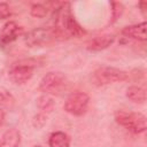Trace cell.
<instances>
[{
    "label": "cell",
    "instance_id": "cell-19",
    "mask_svg": "<svg viewBox=\"0 0 147 147\" xmlns=\"http://www.w3.org/2000/svg\"><path fill=\"white\" fill-rule=\"evenodd\" d=\"M139 8H140V11L142 13V15L144 16H146V9H147V2L146 1H141V2H139Z\"/></svg>",
    "mask_w": 147,
    "mask_h": 147
},
{
    "label": "cell",
    "instance_id": "cell-8",
    "mask_svg": "<svg viewBox=\"0 0 147 147\" xmlns=\"http://www.w3.org/2000/svg\"><path fill=\"white\" fill-rule=\"evenodd\" d=\"M147 24L146 22H141L138 24H132V25H127L125 26L121 33L124 38L127 39H133V40H139V41H145L147 39V34H146V28Z\"/></svg>",
    "mask_w": 147,
    "mask_h": 147
},
{
    "label": "cell",
    "instance_id": "cell-16",
    "mask_svg": "<svg viewBox=\"0 0 147 147\" xmlns=\"http://www.w3.org/2000/svg\"><path fill=\"white\" fill-rule=\"evenodd\" d=\"M47 11L48 9L44 6V5H40V3H34L31 6V9H30V14L33 16V17H38V18H42L47 15Z\"/></svg>",
    "mask_w": 147,
    "mask_h": 147
},
{
    "label": "cell",
    "instance_id": "cell-12",
    "mask_svg": "<svg viewBox=\"0 0 147 147\" xmlns=\"http://www.w3.org/2000/svg\"><path fill=\"white\" fill-rule=\"evenodd\" d=\"M125 95L127 99H130L136 103H144L146 101V90L141 86H137V85L129 86L126 88Z\"/></svg>",
    "mask_w": 147,
    "mask_h": 147
},
{
    "label": "cell",
    "instance_id": "cell-9",
    "mask_svg": "<svg viewBox=\"0 0 147 147\" xmlns=\"http://www.w3.org/2000/svg\"><path fill=\"white\" fill-rule=\"evenodd\" d=\"M115 41V36L114 34H102V36H98L93 39H91L87 42L86 48L91 52H99V51H103L106 48H108L113 42Z\"/></svg>",
    "mask_w": 147,
    "mask_h": 147
},
{
    "label": "cell",
    "instance_id": "cell-20",
    "mask_svg": "<svg viewBox=\"0 0 147 147\" xmlns=\"http://www.w3.org/2000/svg\"><path fill=\"white\" fill-rule=\"evenodd\" d=\"M3 122H5V111H3V110L0 108V127L2 126Z\"/></svg>",
    "mask_w": 147,
    "mask_h": 147
},
{
    "label": "cell",
    "instance_id": "cell-3",
    "mask_svg": "<svg viewBox=\"0 0 147 147\" xmlns=\"http://www.w3.org/2000/svg\"><path fill=\"white\" fill-rule=\"evenodd\" d=\"M68 84L67 77L60 71L47 72L39 83V90L45 94H59L65 90Z\"/></svg>",
    "mask_w": 147,
    "mask_h": 147
},
{
    "label": "cell",
    "instance_id": "cell-2",
    "mask_svg": "<svg viewBox=\"0 0 147 147\" xmlns=\"http://www.w3.org/2000/svg\"><path fill=\"white\" fill-rule=\"evenodd\" d=\"M129 79V74L122 69L114 67H100L93 72V82L99 85H108L113 83H121Z\"/></svg>",
    "mask_w": 147,
    "mask_h": 147
},
{
    "label": "cell",
    "instance_id": "cell-5",
    "mask_svg": "<svg viewBox=\"0 0 147 147\" xmlns=\"http://www.w3.org/2000/svg\"><path fill=\"white\" fill-rule=\"evenodd\" d=\"M53 40H56L54 32L52 29H47V28L33 29L29 31L24 37L25 44L30 47H41L51 44Z\"/></svg>",
    "mask_w": 147,
    "mask_h": 147
},
{
    "label": "cell",
    "instance_id": "cell-15",
    "mask_svg": "<svg viewBox=\"0 0 147 147\" xmlns=\"http://www.w3.org/2000/svg\"><path fill=\"white\" fill-rule=\"evenodd\" d=\"M124 6L121 2H111V16H110V24L115 23L123 14Z\"/></svg>",
    "mask_w": 147,
    "mask_h": 147
},
{
    "label": "cell",
    "instance_id": "cell-10",
    "mask_svg": "<svg viewBox=\"0 0 147 147\" xmlns=\"http://www.w3.org/2000/svg\"><path fill=\"white\" fill-rule=\"evenodd\" d=\"M21 142V133L16 129L7 130L0 138V147H18Z\"/></svg>",
    "mask_w": 147,
    "mask_h": 147
},
{
    "label": "cell",
    "instance_id": "cell-18",
    "mask_svg": "<svg viewBox=\"0 0 147 147\" xmlns=\"http://www.w3.org/2000/svg\"><path fill=\"white\" fill-rule=\"evenodd\" d=\"M11 15V10L8 3L6 2H0V20H5L10 17Z\"/></svg>",
    "mask_w": 147,
    "mask_h": 147
},
{
    "label": "cell",
    "instance_id": "cell-17",
    "mask_svg": "<svg viewBox=\"0 0 147 147\" xmlns=\"http://www.w3.org/2000/svg\"><path fill=\"white\" fill-rule=\"evenodd\" d=\"M46 122H47V114H44V113H38L37 115L33 116V119H32V124L37 129L42 127L46 124Z\"/></svg>",
    "mask_w": 147,
    "mask_h": 147
},
{
    "label": "cell",
    "instance_id": "cell-13",
    "mask_svg": "<svg viewBox=\"0 0 147 147\" xmlns=\"http://www.w3.org/2000/svg\"><path fill=\"white\" fill-rule=\"evenodd\" d=\"M37 107L40 110V113L48 114V113H52L54 110L55 102L51 96L45 94V95H41L37 99Z\"/></svg>",
    "mask_w": 147,
    "mask_h": 147
},
{
    "label": "cell",
    "instance_id": "cell-1",
    "mask_svg": "<svg viewBox=\"0 0 147 147\" xmlns=\"http://www.w3.org/2000/svg\"><path fill=\"white\" fill-rule=\"evenodd\" d=\"M114 116H115V121L118 125L125 127L126 130H129L136 134L144 133L147 129L146 116L141 113L117 110Z\"/></svg>",
    "mask_w": 147,
    "mask_h": 147
},
{
    "label": "cell",
    "instance_id": "cell-11",
    "mask_svg": "<svg viewBox=\"0 0 147 147\" xmlns=\"http://www.w3.org/2000/svg\"><path fill=\"white\" fill-rule=\"evenodd\" d=\"M49 147H70V137L62 131L53 132L48 139Z\"/></svg>",
    "mask_w": 147,
    "mask_h": 147
},
{
    "label": "cell",
    "instance_id": "cell-4",
    "mask_svg": "<svg viewBox=\"0 0 147 147\" xmlns=\"http://www.w3.org/2000/svg\"><path fill=\"white\" fill-rule=\"evenodd\" d=\"M90 103V96L85 92H74L71 93L65 102H64V110L74 116H82L86 113Z\"/></svg>",
    "mask_w": 147,
    "mask_h": 147
},
{
    "label": "cell",
    "instance_id": "cell-6",
    "mask_svg": "<svg viewBox=\"0 0 147 147\" xmlns=\"http://www.w3.org/2000/svg\"><path fill=\"white\" fill-rule=\"evenodd\" d=\"M34 65L30 62H20L11 65V68L8 71L9 79L17 85H23L28 80L31 79L33 75Z\"/></svg>",
    "mask_w": 147,
    "mask_h": 147
},
{
    "label": "cell",
    "instance_id": "cell-21",
    "mask_svg": "<svg viewBox=\"0 0 147 147\" xmlns=\"http://www.w3.org/2000/svg\"><path fill=\"white\" fill-rule=\"evenodd\" d=\"M33 147H42V146H40V145H36V146H33Z\"/></svg>",
    "mask_w": 147,
    "mask_h": 147
},
{
    "label": "cell",
    "instance_id": "cell-14",
    "mask_svg": "<svg viewBox=\"0 0 147 147\" xmlns=\"http://www.w3.org/2000/svg\"><path fill=\"white\" fill-rule=\"evenodd\" d=\"M0 106L5 108H13L15 106V98L6 87L0 86Z\"/></svg>",
    "mask_w": 147,
    "mask_h": 147
},
{
    "label": "cell",
    "instance_id": "cell-7",
    "mask_svg": "<svg viewBox=\"0 0 147 147\" xmlns=\"http://www.w3.org/2000/svg\"><path fill=\"white\" fill-rule=\"evenodd\" d=\"M23 34V28L14 21L6 22L0 28V45L6 46Z\"/></svg>",
    "mask_w": 147,
    "mask_h": 147
}]
</instances>
